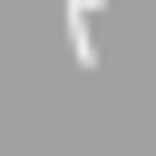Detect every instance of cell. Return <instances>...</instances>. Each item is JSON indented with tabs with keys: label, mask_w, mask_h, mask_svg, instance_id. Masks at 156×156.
I'll use <instances>...</instances> for the list:
<instances>
[{
	"label": "cell",
	"mask_w": 156,
	"mask_h": 156,
	"mask_svg": "<svg viewBox=\"0 0 156 156\" xmlns=\"http://www.w3.org/2000/svg\"><path fill=\"white\" fill-rule=\"evenodd\" d=\"M98 10L107 0H68V58L78 68H98Z\"/></svg>",
	"instance_id": "obj_1"
}]
</instances>
